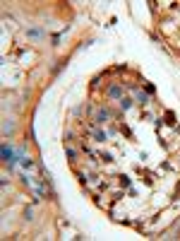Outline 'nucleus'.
Masks as SVG:
<instances>
[{"mask_svg": "<svg viewBox=\"0 0 180 241\" xmlns=\"http://www.w3.org/2000/svg\"><path fill=\"white\" fill-rule=\"evenodd\" d=\"M110 97H120V89L118 87H110Z\"/></svg>", "mask_w": 180, "mask_h": 241, "instance_id": "obj_2", "label": "nucleus"}, {"mask_svg": "<svg viewBox=\"0 0 180 241\" xmlns=\"http://www.w3.org/2000/svg\"><path fill=\"white\" fill-rule=\"evenodd\" d=\"M3 157H5V162H10V164H12V150H7V147H3Z\"/></svg>", "mask_w": 180, "mask_h": 241, "instance_id": "obj_1", "label": "nucleus"}]
</instances>
